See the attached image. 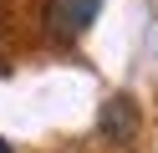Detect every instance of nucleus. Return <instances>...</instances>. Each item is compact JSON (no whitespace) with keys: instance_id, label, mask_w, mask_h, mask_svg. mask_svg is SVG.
I'll return each mask as SVG.
<instances>
[{"instance_id":"1","label":"nucleus","mask_w":158,"mask_h":153,"mask_svg":"<svg viewBox=\"0 0 158 153\" xmlns=\"http://www.w3.org/2000/svg\"><path fill=\"white\" fill-rule=\"evenodd\" d=\"M97 10H102V0H46V31L56 41H77L97 20Z\"/></svg>"},{"instance_id":"2","label":"nucleus","mask_w":158,"mask_h":153,"mask_svg":"<svg viewBox=\"0 0 158 153\" xmlns=\"http://www.w3.org/2000/svg\"><path fill=\"white\" fill-rule=\"evenodd\" d=\"M97 128H102V138L127 143V138H133V128H138V107H133V97H107V102H102V117H97Z\"/></svg>"},{"instance_id":"3","label":"nucleus","mask_w":158,"mask_h":153,"mask_svg":"<svg viewBox=\"0 0 158 153\" xmlns=\"http://www.w3.org/2000/svg\"><path fill=\"white\" fill-rule=\"evenodd\" d=\"M0 153H10V148H5V138H0Z\"/></svg>"}]
</instances>
